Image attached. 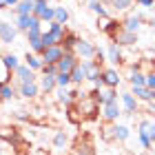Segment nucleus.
<instances>
[{
    "label": "nucleus",
    "mask_w": 155,
    "mask_h": 155,
    "mask_svg": "<svg viewBox=\"0 0 155 155\" xmlns=\"http://www.w3.org/2000/svg\"><path fill=\"white\" fill-rule=\"evenodd\" d=\"M120 107H122V115L126 117H133V113H137L140 109V102L135 100V95L131 93V91H124V93H120Z\"/></svg>",
    "instance_id": "f257e3e1"
},
{
    "label": "nucleus",
    "mask_w": 155,
    "mask_h": 155,
    "mask_svg": "<svg viewBox=\"0 0 155 155\" xmlns=\"http://www.w3.org/2000/svg\"><path fill=\"white\" fill-rule=\"evenodd\" d=\"M95 51H97V47L93 45L91 40H78V45L73 49V53L78 55V60H93L95 58Z\"/></svg>",
    "instance_id": "f03ea898"
},
{
    "label": "nucleus",
    "mask_w": 155,
    "mask_h": 155,
    "mask_svg": "<svg viewBox=\"0 0 155 155\" xmlns=\"http://www.w3.org/2000/svg\"><path fill=\"white\" fill-rule=\"evenodd\" d=\"M120 115H122V107H120V100H113V102H107L102 104V120L109 124H115Z\"/></svg>",
    "instance_id": "7ed1b4c3"
},
{
    "label": "nucleus",
    "mask_w": 155,
    "mask_h": 155,
    "mask_svg": "<svg viewBox=\"0 0 155 155\" xmlns=\"http://www.w3.org/2000/svg\"><path fill=\"white\" fill-rule=\"evenodd\" d=\"M40 20L33 16H16V22H13V27L18 29V33H27V31H31V29H40Z\"/></svg>",
    "instance_id": "20e7f679"
},
{
    "label": "nucleus",
    "mask_w": 155,
    "mask_h": 155,
    "mask_svg": "<svg viewBox=\"0 0 155 155\" xmlns=\"http://www.w3.org/2000/svg\"><path fill=\"white\" fill-rule=\"evenodd\" d=\"M11 75L18 80V84H22V82H38L36 71H33V69H29V67L25 64V62H20V64L13 69V73H11Z\"/></svg>",
    "instance_id": "39448f33"
},
{
    "label": "nucleus",
    "mask_w": 155,
    "mask_h": 155,
    "mask_svg": "<svg viewBox=\"0 0 155 155\" xmlns=\"http://www.w3.org/2000/svg\"><path fill=\"white\" fill-rule=\"evenodd\" d=\"M18 38V29L7 20H0V45H13Z\"/></svg>",
    "instance_id": "423d86ee"
},
{
    "label": "nucleus",
    "mask_w": 155,
    "mask_h": 155,
    "mask_svg": "<svg viewBox=\"0 0 155 155\" xmlns=\"http://www.w3.org/2000/svg\"><path fill=\"white\" fill-rule=\"evenodd\" d=\"M111 42H115V45H120V47H135L137 42H140V36H137V33H133V31L120 29L115 36L111 38Z\"/></svg>",
    "instance_id": "0eeeda50"
},
{
    "label": "nucleus",
    "mask_w": 155,
    "mask_h": 155,
    "mask_svg": "<svg viewBox=\"0 0 155 155\" xmlns=\"http://www.w3.org/2000/svg\"><path fill=\"white\" fill-rule=\"evenodd\" d=\"M120 82H122V75H120L117 69L109 67V69H102V84L107 89H117Z\"/></svg>",
    "instance_id": "6e6552de"
},
{
    "label": "nucleus",
    "mask_w": 155,
    "mask_h": 155,
    "mask_svg": "<svg viewBox=\"0 0 155 155\" xmlns=\"http://www.w3.org/2000/svg\"><path fill=\"white\" fill-rule=\"evenodd\" d=\"M69 75H71V84L82 87V82H87V60H78V64L69 71Z\"/></svg>",
    "instance_id": "1a4fd4ad"
},
{
    "label": "nucleus",
    "mask_w": 155,
    "mask_h": 155,
    "mask_svg": "<svg viewBox=\"0 0 155 155\" xmlns=\"http://www.w3.org/2000/svg\"><path fill=\"white\" fill-rule=\"evenodd\" d=\"M62 55H64V49H62V45H53V47H47L45 51H42V62L45 64H55Z\"/></svg>",
    "instance_id": "9d476101"
},
{
    "label": "nucleus",
    "mask_w": 155,
    "mask_h": 155,
    "mask_svg": "<svg viewBox=\"0 0 155 155\" xmlns=\"http://www.w3.org/2000/svg\"><path fill=\"white\" fill-rule=\"evenodd\" d=\"M18 95L20 97H25V100H36V97L40 95V87H38V82H22V84H18Z\"/></svg>",
    "instance_id": "9b49d317"
},
{
    "label": "nucleus",
    "mask_w": 155,
    "mask_h": 155,
    "mask_svg": "<svg viewBox=\"0 0 155 155\" xmlns=\"http://www.w3.org/2000/svg\"><path fill=\"white\" fill-rule=\"evenodd\" d=\"M75 102H78V109H80V115L93 117V115L97 113V102L91 100L89 95H84V97H80V100H75Z\"/></svg>",
    "instance_id": "f8f14e48"
},
{
    "label": "nucleus",
    "mask_w": 155,
    "mask_h": 155,
    "mask_svg": "<svg viewBox=\"0 0 155 155\" xmlns=\"http://www.w3.org/2000/svg\"><path fill=\"white\" fill-rule=\"evenodd\" d=\"M142 22H144V16H142V13H129V16L122 20V29H124V31L137 33L140 27H142Z\"/></svg>",
    "instance_id": "ddd939ff"
},
{
    "label": "nucleus",
    "mask_w": 155,
    "mask_h": 155,
    "mask_svg": "<svg viewBox=\"0 0 155 155\" xmlns=\"http://www.w3.org/2000/svg\"><path fill=\"white\" fill-rule=\"evenodd\" d=\"M104 55H107V62H111V64H122V62H124L122 47L115 45V42H109V45H107V51H104Z\"/></svg>",
    "instance_id": "4468645a"
},
{
    "label": "nucleus",
    "mask_w": 155,
    "mask_h": 155,
    "mask_svg": "<svg viewBox=\"0 0 155 155\" xmlns=\"http://www.w3.org/2000/svg\"><path fill=\"white\" fill-rule=\"evenodd\" d=\"M75 64H78V55H75V53H64L58 62H55V67H58V73H69Z\"/></svg>",
    "instance_id": "2eb2a0df"
},
{
    "label": "nucleus",
    "mask_w": 155,
    "mask_h": 155,
    "mask_svg": "<svg viewBox=\"0 0 155 155\" xmlns=\"http://www.w3.org/2000/svg\"><path fill=\"white\" fill-rule=\"evenodd\" d=\"M131 93L135 95V100L137 102H153L155 100V91L149 89V87H131Z\"/></svg>",
    "instance_id": "dca6fc26"
},
{
    "label": "nucleus",
    "mask_w": 155,
    "mask_h": 155,
    "mask_svg": "<svg viewBox=\"0 0 155 155\" xmlns=\"http://www.w3.org/2000/svg\"><path fill=\"white\" fill-rule=\"evenodd\" d=\"M38 87H40V91L45 95H51L53 91L58 89V84H55V75H42L40 82H38Z\"/></svg>",
    "instance_id": "f3484780"
},
{
    "label": "nucleus",
    "mask_w": 155,
    "mask_h": 155,
    "mask_svg": "<svg viewBox=\"0 0 155 155\" xmlns=\"http://www.w3.org/2000/svg\"><path fill=\"white\" fill-rule=\"evenodd\" d=\"M78 40H80V36H78V33H73V31H67V33H64V38H62V42H60L62 49H64V53H73Z\"/></svg>",
    "instance_id": "a211bd4d"
},
{
    "label": "nucleus",
    "mask_w": 155,
    "mask_h": 155,
    "mask_svg": "<svg viewBox=\"0 0 155 155\" xmlns=\"http://www.w3.org/2000/svg\"><path fill=\"white\" fill-rule=\"evenodd\" d=\"M49 33H51V36L58 40V42H62V38H64V33L69 31L67 29V25H60V22H55V20H51V22H49V29H47Z\"/></svg>",
    "instance_id": "6ab92c4d"
},
{
    "label": "nucleus",
    "mask_w": 155,
    "mask_h": 155,
    "mask_svg": "<svg viewBox=\"0 0 155 155\" xmlns=\"http://www.w3.org/2000/svg\"><path fill=\"white\" fill-rule=\"evenodd\" d=\"M129 135H131V129L126 124H113V140L115 142H126L129 140Z\"/></svg>",
    "instance_id": "aec40b11"
},
{
    "label": "nucleus",
    "mask_w": 155,
    "mask_h": 155,
    "mask_svg": "<svg viewBox=\"0 0 155 155\" xmlns=\"http://www.w3.org/2000/svg\"><path fill=\"white\" fill-rule=\"evenodd\" d=\"M33 5H36V0H20V2L13 7V9H16V16H31Z\"/></svg>",
    "instance_id": "412c9836"
},
{
    "label": "nucleus",
    "mask_w": 155,
    "mask_h": 155,
    "mask_svg": "<svg viewBox=\"0 0 155 155\" xmlns=\"http://www.w3.org/2000/svg\"><path fill=\"white\" fill-rule=\"evenodd\" d=\"M67 146H69V133L67 131H55V135H53V149L64 151Z\"/></svg>",
    "instance_id": "4be33fe9"
},
{
    "label": "nucleus",
    "mask_w": 155,
    "mask_h": 155,
    "mask_svg": "<svg viewBox=\"0 0 155 155\" xmlns=\"http://www.w3.org/2000/svg\"><path fill=\"white\" fill-rule=\"evenodd\" d=\"M87 7L95 13L97 18H109V9H107V5H104L102 0H93V2H89Z\"/></svg>",
    "instance_id": "5701e85b"
},
{
    "label": "nucleus",
    "mask_w": 155,
    "mask_h": 155,
    "mask_svg": "<svg viewBox=\"0 0 155 155\" xmlns=\"http://www.w3.org/2000/svg\"><path fill=\"white\" fill-rule=\"evenodd\" d=\"M69 18H71V13H69L67 7H53V20L60 25H67Z\"/></svg>",
    "instance_id": "b1692460"
},
{
    "label": "nucleus",
    "mask_w": 155,
    "mask_h": 155,
    "mask_svg": "<svg viewBox=\"0 0 155 155\" xmlns=\"http://www.w3.org/2000/svg\"><path fill=\"white\" fill-rule=\"evenodd\" d=\"M25 64L29 67V69H33V71H40L45 62H42V58H40V55H36V53H27V55H25Z\"/></svg>",
    "instance_id": "393cba45"
},
{
    "label": "nucleus",
    "mask_w": 155,
    "mask_h": 155,
    "mask_svg": "<svg viewBox=\"0 0 155 155\" xmlns=\"http://www.w3.org/2000/svg\"><path fill=\"white\" fill-rule=\"evenodd\" d=\"M0 60H2V64L7 67V71H9V73H13V69L20 64V58H18L16 53H5Z\"/></svg>",
    "instance_id": "a878e982"
},
{
    "label": "nucleus",
    "mask_w": 155,
    "mask_h": 155,
    "mask_svg": "<svg viewBox=\"0 0 155 155\" xmlns=\"http://www.w3.org/2000/svg\"><path fill=\"white\" fill-rule=\"evenodd\" d=\"M16 95H18V91H16V87H13L11 82H7V84L0 87V97H2V102L5 100H13Z\"/></svg>",
    "instance_id": "bb28decb"
},
{
    "label": "nucleus",
    "mask_w": 155,
    "mask_h": 155,
    "mask_svg": "<svg viewBox=\"0 0 155 155\" xmlns=\"http://www.w3.org/2000/svg\"><path fill=\"white\" fill-rule=\"evenodd\" d=\"M129 84L131 87H144V71H131L129 73Z\"/></svg>",
    "instance_id": "cd10ccee"
},
{
    "label": "nucleus",
    "mask_w": 155,
    "mask_h": 155,
    "mask_svg": "<svg viewBox=\"0 0 155 155\" xmlns=\"http://www.w3.org/2000/svg\"><path fill=\"white\" fill-rule=\"evenodd\" d=\"M133 2H135V0H111V7H113L115 11H129L131 7H133Z\"/></svg>",
    "instance_id": "c85d7f7f"
},
{
    "label": "nucleus",
    "mask_w": 155,
    "mask_h": 155,
    "mask_svg": "<svg viewBox=\"0 0 155 155\" xmlns=\"http://www.w3.org/2000/svg\"><path fill=\"white\" fill-rule=\"evenodd\" d=\"M73 155H95V151H93V146L87 142V144H78L75 151H73Z\"/></svg>",
    "instance_id": "c756f323"
},
{
    "label": "nucleus",
    "mask_w": 155,
    "mask_h": 155,
    "mask_svg": "<svg viewBox=\"0 0 155 155\" xmlns=\"http://www.w3.org/2000/svg\"><path fill=\"white\" fill-rule=\"evenodd\" d=\"M40 40H42V47H45V49H47V47H53V45H60V42L55 40L49 31H42V38H40Z\"/></svg>",
    "instance_id": "7c9ffc66"
},
{
    "label": "nucleus",
    "mask_w": 155,
    "mask_h": 155,
    "mask_svg": "<svg viewBox=\"0 0 155 155\" xmlns=\"http://www.w3.org/2000/svg\"><path fill=\"white\" fill-rule=\"evenodd\" d=\"M55 84H58V87H71V75L69 73H58L55 75Z\"/></svg>",
    "instance_id": "2f4dec72"
},
{
    "label": "nucleus",
    "mask_w": 155,
    "mask_h": 155,
    "mask_svg": "<svg viewBox=\"0 0 155 155\" xmlns=\"http://www.w3.org/2000/svg\"><path fill=\"white\" fill-rule=\"evenodd\" d=\"M151 124H153V120H149V117L140 120V122H137V133H146V135H149V129H151Z\"/></svg>",
    "instance_id": "473e14b6"
},
{
    "label": "nucleus",
    "mask_w": 155,
    "mask_h": 155,
    "mask_svg": "<svg viewBox=\"0 0 155 155\" xmlns=\"http://www.w3.org/2000/svg\"><path fill=\"white\" fill-rule=\"evenodd\" d=\"M137 140H140V146H142L144 151H151L153 149V144H151V140H149L146 133H137Z\"/></svg>",
    "instance_id": "72a5a7b5"
},
{
    "label": "nucleus",
    "mask_w": 155,
    "mask_h": 155,
    "mask_svg": "<svg viewBox=\"0 0 155 155\" xmlns=\"http://www.w3.org/2000/svg\"><path fill=\"white\" fill-rule=\"evenodd\" d=\"M144 87H149V89L155 91V71H153V69L149 73H144Z\"/></svg>",
    "instance_id": "f704fd0d"
},
{
    "label": "nucleus",
    "mask_w": 155,
    "mask_h": 155,
    "mask_svg": "<svg viewBox=\"0 0 155 155\" xmlns=\"http://www.w3.org/2000/svg\"><path fill=\"white\" fill-rule=\"evenodd\" d=\"M9 80H11V73L7 71V67L2 64V60H0V82H2V84H7Z\"/></svg>",
    "instance_id": "c9c22d12"
},
{
    "label": "nucleus",
    "mask_w": 155,
    "mask_h": 155,
    "mask_svg": "<svg viewBox=\"0 0 155 155\" xmlns=\"http://www.w3.org/2000/svg\"><path fill=\"white\" fill-rule=\"evenodd\" d=\"M42 75H58V67L55 64H42Z\"/></svg>",
    "instance_id": "e433bc0d"
},
{
    "label": "nucleus",
    "mask_w": 155,
    "mask_h": 155,
    "mask_svg": "<svg viewBox=\"0 0 155 155\" xmlns=\"http://www.w3.org/2000/svg\"><path fill=\"white\" fill-rule=\"evenodd\" d=\"M102 140H104V142H115V140H113V126H107V129H104Z\"/></svg>",
    "instance_id": "4c0bfd02"
},
{
    "label": "nucleus",
    "mask_w": 155,
    "mask_h": 155,
    "mask_svg": "<svg viewBox=\"0 0 155 155\" xmlns=\"http://www.w3.org/2000/svg\"><path fill=\"white\" fill-rule=\"evenodd\" d=\"M135 2H137L140 7H144V9H151V7L155 5V0H135Z\"/></svg>",
    "instance_id": "58836bf2"
},
{
    "label": "nucleus",
    "mask_w": 155,
    "mask_h": 155,
    "mask_svg": "<svg viewBox=\"0 0 155 155\" xmlns=\"http://www.w3.org/2000/svg\"><path fill=\"white\" fill-rule=\"evenodd\" d=\"M16 120H20V122H29V115H27V111H16Z\"/></svg>",
    "instance_id": "ea45409f"
},
{
    "label": "nucleus",
    "mask_w": 155,
    "mask_h": 155,
    "mask_svg": "<svg viewBox=\"0 0 155 155\" xmlns=\"http://www.w3.org/2000/svg\"><path fill=\"white\" fill-rule=\"evenodd\" d=\"M149 140H151V144H155V122L151 124V129H149Z\"/></svg>",
    "instance_id": "a19ab883"
},
{
    "label": "nucleus",
    "mask_w": 155,
    "mask_h": 155,
    "mask_svg": "<svg viewBox=\"0 0 155 155\" xmlns=\"http://www.w3.org/2000/svg\"><path fill=\"white\" fill-rule=\"evenodd\" d=\"M2 2H5L7 7H16V5L20 2V0H2Z\"/></svg>",
    "instance_id": "79ce46f5"
},
{
    "label": "nucleus",
    "mask_w": 155,
    "mask_h": 155,
    "mask_svg": "<svg viewBox=\"0 0 155 155\" xmlns=\"http://www.w3.org/2000/svg\"><path fill=\"white\" fill-rule=\"evenodd\" d=\"M149 113H151V117L155 115V100H153V102H149Z\"/></svg>",
    "instance_id": "37998d69"
},
{
    "label": "nucleus",
    "mask_w": 155,
    "mask_h": 155,
    "mask_svg": "<svg viewBox=\"0 0 155 155\" xmlns=\"http://www.w3.org/2000/svg\"><path fill=\"white\" fill-rule=\"evenodd\" d=\"M149 25H151L153 29H155V16H151V20H149Z\"/></svg>",
    "instance_id": "c03bdc74"
},
{
    "label": "nucleus",
    "mask_w": 155,
    "mask_h": 155,
    "mask_svg": "<svg viewBox=\"0 0 155 155\" xmlns=\"http://www.w3.org/2000/svg\"><path fill=\"white\" fill-rule=\"evenodd\" d=\"M151 55L155 58V42H153V47H151Z\"/></svg>",
    "instance_id": "a18cd8bd"
},
{
    "label": "nucleus",
    "mask_w": 155,
    "mask_h": 155,
    "mask_svg": "<svg viewBox=\"0 0 155 155\" xmlns=\"http://www.w3.org/2000/svg\"><path fill=\"white\" fill-rule=\"evenodd\" d=\"M122 155H135V153H133V151H124Z\"/></svg>",
    "instance_id": "49530a36"
},
{
    "label": "nucleus",
    "mask_w": 155,
    "mask_h": 155,
    "mask_svg": "<svg viewBox=\"0 0 155 155\" xmlns=\"http://www.w3.org/2000/svg\"><path fill=\"white\" fill-rule=\"evenodd\" d=\"M0 155H5V151H2V146H0Z\"/></svg>",
    "instance_id": "de8ad7c7"
},
{
    "label": "nucleus",
    "mask_w": 155,
    "mask_h": 155,
    "mask_svg": "<svg viewBox=\"0 0 155 155\" xmlns=\"http://www.w3.org/2000/svg\"><path fill=\"white\" fill-rule=\"evenodd\" d=\"M151 62H153V71H155V60H151Z\"/></svg>",
    "instance_id": "09e8293b"
},
{
    "label": "nucleus",
    "mask_w": 155,
    "mask_h": 155,
    "mask_svg": "<svg viewBox=\"0 0 155 155\" xmlns=\"http://www.w3.org/2000/svg\"><path fill=\"white\" fill-rule=\"evenodd\" d=\"M102 2H104V5H107V2H111V0H102Z\"/></svg>",
    "instance_id": "8fccbe9b"
},
{
    "label": "nucleus",
    "mask_w": 155,
    "mask_h": 155,
    "mask_svg": "<svg viewBox=\"0 0 155 155\" xmlns=\"http://www.w3.org/2000/svg\"><path fill=\"white\" fill-rule=\"evenodd\" d=\"M89 2H93V0H87V5H89Z\"/></svg>",
    "instance_id": "3c124183"
},
{
    "label": "nucleus",
    "mask_w": 155,
    "mask_h": 155,
    "mask_svg": "<svg viewBox=\"0 0 155 155\" xmlns=\"http://www.w3.org/2000/svg\"><path fill=\"white\" fill-rule=\"evenodd\" d=\"M0 102H2V97H0Z\"/></svg>",
    "instance_id": "603ef678"
},
{
    "label": "nucleus",
    "mask_w": 155,
    "mask_h": 155,
    "mask_svg": "<svg viewBox=\"0 0 155 155\" xmlns=\"http://www.w3.org/2000/svg\"><path fill=\"white\" fill-rule=\"evenodd\" d=\"M0 87H2V82H0Z\"/></svg>",
    "instance_id": "864d4df0"
},
{
    "label": "nucleus",
    "mask_w": 155,
    "mask_h": 155,
    "mask_svg": "<svg viewBox=\"0 0 155 155\" xmlns=\"http://www.w3.org/2000/svg\"><path fill=\"white\" fill-rule=\"evenodd\" d=\"M0 2H2V0H0Z\"/></svg>",
    "instance_id": "5fc2aeb1"
}]
</instances>
